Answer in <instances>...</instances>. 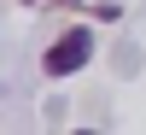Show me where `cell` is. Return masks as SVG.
Returning a JSON list of instances; mask_svg holds the SVG:
<instances>
[{"label": "cell", "instance_id": "6da1fadb", "mask_svg": "<svg viewBox=\"0 0 146 135\" xmlns=\"http://www.w3.org/2000/svg\"><path fill=\"white\" fill-rule=\"evenodd\" d=\"M88 53H94V35H88V30H64V35L53 41V53H47V77H70V71H82Z\"/></svg>", "mask_w": 146, "mask_h": 135}]
</instances>
